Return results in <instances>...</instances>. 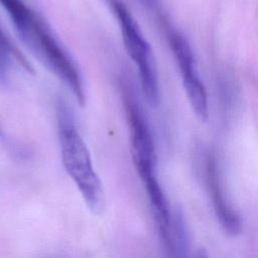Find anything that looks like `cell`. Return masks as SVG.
<instances>
[{
  "instance_id": "cell-1",
  "label": "cell",
  "mask_w": 258,
  "mask_h": 258,
  "mask_svg": "<svg viewBox=\"0 0 258 258\" xmlns=\"http://www.w3.org/2000/svg\"><path fill=\"white\" fill-rule=\"evenodd\" d=\"M55 111L63 167L88 208L93 213L99 214L104 209L105 196L88 147L76 126L70 106L62 98H58Z\"/></svg>"
},
{
  "instance_id": "cell-2",
  "label": "cell",
  "mask_w": 258,
  "mask_h": 258,
  "mask_svg": "<svg viewBox=\"0 0 258 258\" xmlns=\"http://www.w3.org/2000/svg\"><path fill=\"white\" fill-rule=\"evenodd\" d=\"M119 87L129 130L131 155L144 186L158 180L155 172L156 155L152 133L130 78L123 74Z\"/></svg>"
},
{
  "instance_id": "cell-3",
  "label": "cell",
  "mask_w": 258,
  "mask_h": 258,
  "mask_svg": "<svg viewBox=\"0 0 258 258\" xmlns=\"http://www.w3.org/2000/svg\"><path fill=\"white\" fill-rule=\"evenodd\" d=\"M107 1L119 23L126 51L137 68L143 95L147 103L155 107L159 101V87L150 45L127 5L122 0Z\"/></svg>"
},
{
  "instance_id": "cell-4",
  "label": "cell",
  "mask_w": 258,
  "mask_h": 258,
  "mask_svg": "<svg viewBox=\"0 0 258 258\" xmlns=\"http://www.w3.org/2000/svg\"><path fill=\"white\" fill-rule=\"evenodd\" d=\"M205 171L207 188L212 199L216 217L219 220L222 228L230 236L240 235L243 229V224L240 216L236 213L227 197L225 196L219 167L215 156H208Z\"/></svg>"
},
{
  "instance_id": "cell-5",
  "label": "cell",
  "mask_w": 258,
  "mask_h": 258,
  "mask_svg": "<svg viewBox=\"0 0 258 258\" xmlns=\"http://www.w3.org/2000/svg\"><path fill=\"white\" fill-rule=\"evenodd\" d=\"M0 5L7 13L18 37L25 45L36 33L43 18L23 0H0Z\"/></svg>"
},
{
  "instance_id": "cell-6",
  "label": "cell",
  "mask_w": 258,
  "mask_h": 258,
  "mask_svg": "<svg viewBox=\"0 0 258 258\" xmlns=\"http://www.w3.org/2000/svg\"><path fill=\"white\" fill-rule=\"evenodd\" d=\"M178 67L181 73L182 84L191 109L199 121L206 122L209 116L208 99L206 89L196 70L195 62L183 63L181 66L179 64Z\"/></svg>"
},
{
  "instance_id": "cell-7",
  "label": "cell",
  "mask_w": 258,
  "mask_h": 258,
  "mask_svg": "<svg viewBox=\"0 0 258 258\" xmlns=\"http://www.w3.org/2000/svg\"><path fill=\"white\" fill-rule=\"evenodd\" d=\"M13 62L18 63L27 72H32V67L26 57L11 42L9 37L0 28V84L6 86Z\"/></svg>"
},
{
  "instance_id": "cell-8",
  "label": "cell",
  "mask_w": 258,
  "mask_h": 258,
  "mask_svg": "<svg viewBox=\"0 0 258 258\" xmlns=\"http://www.w3.org/2000/svg\"><path fill=\"white\" fill-rule=\"evenodd\" d=\"M172 249L169 258H189V240L184 216L181 209L176 208L171 221Z\"/></svg>"
},
{
  "instance_id": "cell-9",
  "label": "cell",
  "mask_w": 258,
  "mask_h": 258,
  "mask_svg": "<svg viewBox=\"0 0 258 258\" xmlns=\"http://www.w3.org/2000/svg\"><path fill=\"white\" fill-rule=\"evenodd\" d=\"M140 4L148 9H155L158 6L159 0H137Z\"/></svg>"
},
{
  "instance_id": "cell-10",
  "label": "cell",
  "mask_w": 258,
  "mask_h": 258,
  "mask_svg": "<svg viewBox=\"0 0 258 258\" xmlns=\"http://www.w3.org/2000/svg\"><path fill=\"white\" fill-rule=\"evenodd\" d=\"M195 258H209V257H208L207 253L204 250H200V251L197 252Z\"/></svg>"
}]
</instances>
